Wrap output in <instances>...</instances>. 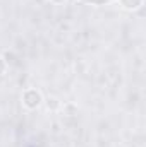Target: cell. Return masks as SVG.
Here are the masks:
<instances>
[{"label": "cell", "mask_w": 146, "mask_h": 147, "mask_svg": "<svg viewBox=\"0 0 146 147\" xmlns=\"http://www.w3.org/2000/svg\"><path fill=\"white\" fill-rule=\"evenodd\" d=\"M119 2L127 10H136V9H139L143 5V0H119Z\"/></svg>", "instance_id": "obj_2"}, {"label": "cell", "mask_w": 146, "mask_h": 147, "mask_svg": "<svg viewBox=\"0 0 146 147\" xmlns=\"http://www.w3.org/2000/svg\"><path fill=\"white\" fill-rule=\"evenodd\" d=\"M46 108L52 110V111H57L60 108V101H59L57 98H48V99H46Z\"/></svg>", "instance_id": "obj_3"}, {"label": "cell", "mask_w": 146, "mask_h": 147, "mask_svg": "<svg viewBox=\"0 0 146 147\" xmlns=\"http://www.w3.org/2000/svg\"><path fill=\"white\" fill-rule=\"evenodd\" d=\"M52 3H55V5H62V3H65V0H50Z\"/></svg>", "instance_id": "obj_6"}, {"label": "cell", "mask_w": 146, "mask_h": 147, "mask_svg": "<svg viewBox=\"0 0 146 147\" xmlns=\"http://www.w3.org/2000/svg\"><path fill=\"white\" fill-rule=\"evenodd\" d=\"M5 70H7V63H5V60L0 57V77L5 74Z\"/></svg>", "instance_id": "obj_5"}, {"label": "cell", "mask_w": 146, "mask_h": 147, "mask_svg": "<svg viewBox=\"0 0 146 147\" xmlns=\"http://www.w3.org/2000/svg\"><path fill=\"white\" fill-rule=\"evenodd\" d=\"M43 103V96L38 89H26L23 92V105L29 110H36L38 106Z\"/></svg>", "instance_id": "obj_1"}, {"label": "cell", "mask_w": 146, "mask_h": 147, "mask_svg": "<svg viewBox=\"0 0 146 147\" xmlns=\"http://www.w3.org/2000/svg\"><path fill=\"white\" fill-rule=\"evenodd\" d=\"M79 2L88 3V5H108V3L115 2V0H79Z\"/></svg>", "instance_id": "obj_4"}]
</instances>
